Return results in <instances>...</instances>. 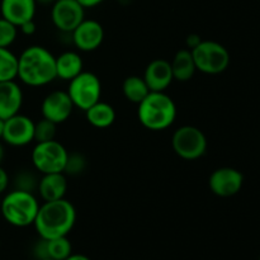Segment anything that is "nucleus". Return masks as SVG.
Wrapping results in <instances>:
<instances>
[{
	"instance_id": "0eeeda50",
	"label": "nucleus",
	"mask_w": 260,
	"mask_h": 260,
	"mask_svg": "<svg viewBox=\"0 0 260 260\" xmlns=\"http://www.w3.org/2000/svg\"><path fill=\"white\" fill-rule=\"evenodd\" d=\"M69 151L57 140L36 142L30 154L33 168L41 174L63 173Z\"/></svg>"
},
{
	"instance_id": "c85d7f7f",
	"label": "nucleus",
	"mask_w": 260,
	"mask_h": 260,
	"mask_svg": "<svg viewBox=\"0 0 260 260\" xmlns=\"http://www.w3.org/2000/svg\"><path fill=\"white\" fill-rule=\"evenodd\" d=\"M18 29H19L24 36H32L35 35L36 30H37V25H36L35 19H32L20 24L19 27H18Z\"/></svg>"
},
{
	"instance_id": "f8f14e48",
	"label": "nucleus",
	"mask_w": 260,
	"mask_h": 260,
	"mask_svg": "<svg viewBox=\"0 0 260 260\" xmlns=\"http://www.w3.org/2000/svg\"><path fill=\"white\" fill-rule=\"evenodd\" d=\"M73 101L66 90H53L43 98L41 104L42 118L48 119L56 124L68 121L74 112Z\"/></svg>"
},
{
	"instance_id": "f257e3e1",
	"label": "nucleus",
	"mask_w": 260,
	"mask_h": 260,
	"mask_svg": "<svg viewBox=\"0 0 260 260\" xmlns=\"http://www.w3.org/2000/svg\"><path fill=\"white\" fill-rule=\"evenodd\" d=\"M17 79L30 88L48 85L57 79L56 56L43 46H28L18 56Z\"/></svg>"
},
{
	"instance_id": "f3484780",
	"label": "nucleus",
	"mask_w": 260,
	"mask_h": 260,
	"mask_svg": "<svg viewBox=\"0 0 260 260\" xmlns=\"http://www.w3.org/2000/svg\"><path fill=\"white\" fill-rule=\"evenodd\" d=\"M68 188V175L65 173H48L40 178L37 193L43 202H50L65 198Z\"/></svg>"
},
{
	"instance_id": "2f4dec72",
	"label": "nucleus",
	"mask_w": 260,
	"mask_h": 260,
	"mask_svg": "<svg viewBox=\"0 0 260 260\" xmlns=\"http://www.w3.org/2000/svg\"><path fill=\"white\" fill-rule=\"evenodd\" d=\"M79 4L81 5L85 9H91V8H95L98 5H101L104 0H76Z\"/></svg>"
},
{
	"instance_id": "6e6552de",
	"label": "nucleus",
	"mask_w": 260,
	"mask_h": 260,
	"mask_svg": "<svg viewBox=\"0 0 260 260\" xmlns=\"http://www.w3.org/2000/svg\"><path fill=\"white\" fill-rule=\"evenodd\" d=\"M68 94L75 108L85 112L89 107L101 101V79L91 71H81L78 76L69 81Z\"/></svg>"
},
{
	"instance_id": "dca6fc26",
	"label": "nucleus",
	"mask_w": 260,
	"mask_h": 260,
	"mask_svg": "<svg viewBox=\"0 0 260 260\" xmlns=\"http://www.w3.org/2000/svg\"><path fill=\"white\" fill-rule=\"evenodd\" d=\"M37 5L36 0H2L0 13L2 18L19 27L24 22L35 19Z\"/></svg>"
},
{
	"instance_id": "4468645a",
	"label": "nucleus",
	"mask_w": 260,
	"mask_h": 260,
	"mask_svg": "<svg viewBox=\"0 0 260 260\" xmlns=\"http://www.w3.org/2000/svg\"><path fill=\"white\" fill-rule=\"evenodd\" d=\"M142 78L146 81L150 91H165L174 81L170 61L165 58H155L150 61Z\"/></svg>"
},
{
	"instance_id": "4be33fe9",
	"label": "nucleus",
	"mask_w": 260,
	"mask_h": 260,
	"mask_svg": "<svg viewBox=\"0 0 260 260\" xmlns=\"http://www.w3.org/2000/svg\"><path fill=\"white\" fill-rule=\"evenodd\" d=\"M18 76V56L9 48L0 47V83L15 80Z\"/></svg>"
},
{
	"instance_id": "7c9ffc66",
	"label": "nucleus",
	"mask_w": 260,
	"mask_h": 260,
	"mask_svg": "<svg viewBox=\"0 0 260 260\" xmlns=\"http://www.w3.org/2000/svg\"><path fill=\"white\" fill-rule=\"evenodd\" d=\"M201 41H202L201 36L196 35V33H190V35H188L187 38H185V46H187L188 50L192 51L193 48L197 47V46L200 45Z\"/></svg>"
},
{
	"instance_id": "1a4fd4ad",
	"label": "nucleus",
	"mask_w": 260,
	"mask_h": 260,
	"mask_svg": "<svg viewBox=\"0 0 260 260\" xmlns=\"http://www.w3.org/2000/svg\"><path fill=\"white\" fill-rule=\"evenodd\" d=\"M85 19V8L76 0H56L51 8L52 24L60 32L70 35Z\"/></svg>"
},
{
	"instance_id": "393cba45",
	"label": "nucleus",
	"mask_w": 260,
	"mask_h": 260,
	"mask_svg": "<svg viewBox=\"0 0 260 260\" xmlns=\"http://www.w3.org/2000/svg\"><path fill=\"white\" fill-rule=\"evenodd\" d=\"M88 168V159L81 152H69L68 159H66L63 173L68 177H76V175L83 174Z\"/></svg>"
},
{
	"instance_id": "5701e85b",
	"label": "nucleus",
	"mask_w": 260,
	"mask_h": 260,
	"mask_svg": "<svg viewBox=\"0 0 260 260\" xmlns=\"http://www.w3.org/2000/svg\"><path fill=\"white\" fill-rule=\"evenodd\" d=\"M48 256L55 260H65L73 254V245L68 236H61L47 240Z\"/></svg>"
},
{
	"instance_id": "aec40b11",
	"label": "nucleus",
	"mask_w": 260,
	"mask_h": 260,
	"mask_svg": "<svg viewBox=\"0 0 260 260\" xmlns=\"http://www.w3.org/2000/svg\"><path fill=\"white\" fill-rule=\"evenodd\" d=\"M170 65H172L174 80L180 81V83L189 81L197 71L192 52L188 48H182L178 51L173 60L170 61Z\"/></svg>"
},
{
	"instance_id": "a878e982",
	"label": "nucleus",
	"mask_w": 260,
	"mask_h": 260,
	"mask_svg": "<svg viewBox=\"0 0 260 260\" xmlns=\"http://www.w3.org/2000/svg\"><path fill=\"white\" fill-rule=\"evenodd\" d=\"M57 135V124L48 119L42 118L35 123V141L46 142L56 140Z\"/></svg>"
},
{
	"instance_id": "4c0bfd02",
	"label": "nucleus",
	"mask_w": 260,
	"mask_h": 260,
	"mask_svg": "<svg viewBox=\"0 0 260 260\" xmlns=\"http://www.w3.org/2000/svg\"><path fill=\"white\" fill-rule=\"evenodd\" d=\"M38 260H55V259H52V258H43V259H38Z\"/></svg>"
},
{
	"instance_id": "72a5a7b5",
	"label": "nucleus",
	"mask_w": 260,
	"mask_h": 260,
	"mask_svg": "<svg viewBox=\"0 0 260 260\" xmlns=\"http://www.w3.org/2000/svg\"><path fill=\"white\" fill-rule=\"evenodd\" d=\"M5 157V149H4V145L0 142V165H2L3 160H4Z\"/></svg>"
},
{
	"instance_id": "2eb2a0df",
	"label": "nucleus",
	"mask_w": 260,
	"mask_h": 260,
	"mask_svg": "<svg viewBox=\"0 0 260 260\" xmlns=\"http://www.w3.org/2000/svg\"><path fill=\"white\" fill-rule=\"evenodd\" d=\"M23 90L15 80L0 83V119L10 118L20 113L23 106Z\"/></svg>"
},
{
	"instance_id": "6ab92c4d",
	"label": "nucleus",
	"mask_w": 260,
	"mask_h": 260,
	"mask_svg": "<svg viewBox=\"0 0 260 260\" xmlns=\"http://www.w3.org/2000/svg\"><path fill=\"white\" fill-rule=\"evenodd\" d=\"M86 121L95 128H108L116 121V109L107 102H96L85 111Z\"/></svg>"
},
{
	"instance_id": "ea45409f",
	"label": "nucleus",
	"mask_w": 260,
	"mask_h": 260,
	"mask_svg": "<svg viewBox=\"0 0 260 260\" xmlns=\"http://www.w3.org/2000/svg\"><path fill=\"white\" fill-rule=\"evenodd\" d=\"M259 260H260V255H259Z\"/></svg>"
},
{
	"instance_id": "a19ab883",
	"label": "nucleus",
	"mask_w": 260,
	"mask_h": 260,
	"mask_svg": "<svg viewBox=\"0 0 260 260\" xmlns=\"http://www.w3.org/2000/svg\"><path fill=\"white\" fill-rule=\"evenodd\" d=\"M55 2H56V0H55Z\"/></svg>"
},
{
	"instance_id": "b1692460",
	"label": "nucleus",
	"mask_w": 260,
	"mask_h": 260,
	"mask_svg": "<svg viewBox=\"0 0 260 260\" xmlns=\"http://www.w3.org/2000/svg\"><path fill=\"white\" fill-rule=\"evenodd\" d=\"M38 182H40V178H37V175L32 170L24 169L15 174L14 179H13V187L14 189L36 193L38 188Z\"/></svg>"
},
{
	"instance_id": "bb28decb",
	"label": "nucleus",
	"mask_w": 260,
	"mask_h": 260,
	"mask_svg": "<svg viewBox=\"0 0 260 260\" xmlns=\"http://www.w3.org/2000/svg\"><path fill=\"white\" fill-rule=\"evenodd\" d=\"M18 37V27L9 20L0 18V47L9 48Z\"/></svg>"
},
{
	"instance_id": "f704fd0d",
	"label": "nucleus",
	"mask_w": 260,
	"mask_h": 260,
	"mask_svg": "<svg viewBox=\"0 0 260 260\" xmlns=\"http://www.w3.org/2000/svg\"><path fill=\"white\" fill-rule=\"evenodd\" d=\"M53 2H55V0H36V3H37V4H41V5L52 4Z\"/></svg>"
},
{
	"instance_id": "f03ea898",
	"label": "nucleus",
	"mask_w": 260,
	"mask_h": 260,
	"mask_svg": "<svg viewBox=\"0 0 260 260\" xmlns=\"http://www.w3.org/2000/svg\"><path fill=\"white\" fill-rule=\"evenodd\" d=\"M76 222V208L66 198L41 203L33 226L38 236L51 240L68 236Z\"/></svg>"
},
{
	"instance_id": "9d476101",
	"label": "nucleus",
	"mask_w": 260,
	"mask_h": 260,
	"mask_svg": "<svg viewBox=\"0 0 260 260\" xmlns=\"http://www.w3.org/2000/svg\"><path fill=\"white\" fill-rule=\"evenodd\" d=\"M35 123L30 117L18 113L4 121L2 140L13 147H23L35 141Z\"/></svg>"
},
{
	"instance_id": "ddd939ff",
	"label": "nucleus",
	"mask_w": 260,
	"mask_h": 260,
	"mask_svg": "<svg viewBox=\"0 0 260 260\" xmlns=\"http://www.w3.org/2000/svg\"><path fill=\"white\" fill-rule=\"evenodd\" d=\"M71 35L74 46L81 52H93L98 50L104 41V28L98 20L84 19Z\"/></svg>"
},
{
	"instance_id": "412c9836",
	"label": "nucleus",
	"mask_w": 260,
	"mask_h": 260,
	"mask_svg": "<svg viewBox=\"0 0 260 260\" xmlns=\"http://www.w3.org/2000/svg\"><path fill=\"white\" fill-rule=\"evenodd\" d=\"M122 93L128 102L139 104L150 93V89L142 76L129 75L123 80Z\"/></svg>"
},
{
	"instance_id": "e433bc0d",
	"label": "nucleus",
	"mask_w": 260,
	"mask_h": 260,
	"mask_svg": "<svg viewBox=\"0 0 260 260\" xmlns=\"http://www.w3.org/2000/svg\"><path fill=\"white\" fill-rule=\"evenodd\" d=\"M3 129H4V121L0 119V140H2L3 137Z\"/></svg>"
},
{
	"instance_id": "423d86ee",
	"label": "nucleus",
	"mask_w": 260,
	"mask_h": 260,
	"mask_svg": "<svg viewBox=\"0 0 260 260\" xmlns=\"http://www.w3.org/2000/svg\"><path fill=\"white\" fill-rule=\"evenodd\" d=\"M172 146L175 154L183 160H198L207 152V137L202 129L190 124H184L174 131Z\"/></svg>"
},
{
	"instance_id": "cd10ccee",
	"label": "nucleus",
	"mask_w": 260,
	"mask_h": 260,
	"mask_svg": "<svg viewBox=\"0 0 260 260\" xmlns=\"http://www.w3.org/2000/svg\"><path fill=\"white\" fill-rule=\"evenodd\" d=\"M33 255H35V258L37 260L43 258H50V256H48V245L46 239L40 238V240H37V243L33 246Z\"/></svg>"
},
{
	"instance_id": "58836bf2",
	"label": "nucleus",
	"mask_w": 260,
	"mask_h": 260,
	"mask_svg": "<svg viewBox=\"0 0 260 260\" xmlns=\"http://www.w3.org/2000/svg\"><path fill=\"white\" fill-rule=\"evenodd\" d=\"M0 246H2V241H0Z\"/></svg>"
},
{
	"instance_id": "9b49d317",
	"label": "nucleus",
	"mask_w": 260,
	"mask_h": 260,
	"mask_svg": "<svg viewBox=\"0 0 260 260\" xmlns=\"http://www.w3.org/2000/svg\"><path fill=\"white\" fill-rule=\"evenodd\" d=\"M244 185V175L235 168L223 167L213 170L208 178L211 192L221 198H229L238 194Z\"/></svg>"
},
{
	"instance_id": "473e14b6",
	"label": "nucleus",
	"mask_w": 260,
	"mask_h": 260,
	"mask_svg": "<svg viewBox=\"0 0 260 260\" xmlns=\"http://www.w3.org/2000/svg\"><path fill=\"white\" fill-rule=\"evenodd\" d=\"M65 260H91L89 256L84 255V254H71V255H69L68 258Z\"/></svg>"
},
{
	"instance_id": "7ed1b4c3",
	"label": "nucleus",
	"mask_w": 260,
	"mask_h": 260,
	"mask_svg": "<svg viewBox=\"0 0 260 260\" xmlns=\"http://www.w3.org/2000/svg\"><path fill=\"white\" fill-rule=\"evenodd\" d=\"M177 114V104L165 91H150L137 104V118L150 131L168 129L175 122Z\"/></svg>"
},
{
	"instance_id": "c756f323",
	"label": "nucleus",
	"mask_w": 260,
	"mask_h": 260,
	"mask_svg": "<svg viewBox=\"0 0 260 260\" xmlns=\"http://www.w3.org/2000/svg\"><path fill=\"white\" fill-rule=\"evenodd\" d=\"M10 184V178L7 170L0 165V194L7 192L8 187Z\"/></svg>"
},
{
	"instance_id": "a211bd4d",
	"label": "nucleus",
	"mask_w": 260,
	"mask_h": 260,
	"mask_svg": "<svg viewBox=\"0 0 260 260\" xmlns=\"http://www.w3.org/2000/svg\"><path fill=\"white\" fill-rule=\"evenodd\" d=\"M84 71V61L76 51H65L56 56V78L70 81Z\"/></svg>"
},
{
	"instance_id": "20e7f679",
	"label": "nucleus",
	"mask_w": 260,
	"mask_h": 260,
	"mask_svg": "<svg viewBox=\"0 0 260 260\" xmlns=\"http://www.w3.org/2000/svg\"><path fill=\"white\" fill-rule=\"evenodd\" d=\"M40 206L41 203L35 193L13 189L3 198L0 212L9 225L22 229L35 223Z\"/></svg>"
},
{
	"instance_id": "c9c22d12",
	"label": "nucleus",
	"mask_w": 260,
	"mask_h": 260,
	"mask_svg": "<svg viewBox=\"0 0 260 260\" xmlns=\"http://www.w3.org/2000/svg\"><path fill=\"white\" fill-rule=\"evenodd\" d=\"M121 5H129L135 2V0H117Z\"/></svg>"
},
{
	"instance_id": "39448f33",
	"label": "nucleus",
	"mask_w": 260,
	"mask_h": 260,
	"mask_svg": "<svg viewBox=\"0 0 260 260\" xmlns=\"http://www.w3.org/2000/svg\"><path fill=\"white\" fill-rule=\"evenodd\" d=\"M197 71L206 75H218L228 70L230 65V52L228 48L216 41L202 40L192 51Z\"/></svg>"
}]
</instances>
